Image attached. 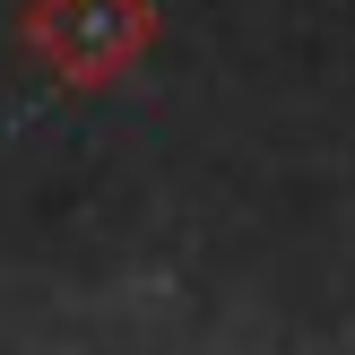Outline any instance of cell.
Segmentation results:
<instances>
[{
	"mask_svg": "<svg viewBox=\"0 0 355 355\" xmlns=\"http://www.w3.org/2000/svg\"><path fill=\"white\" fill-rule=\"evenodd\" d=\"M156 35L148 0H35L26 9V52L61 87H121Z\"/></svg>",
	"mask_w": 355,
	"mask_h": 355,
	"instance_id": "1",
	"label": "cell"
}]
</instances>
